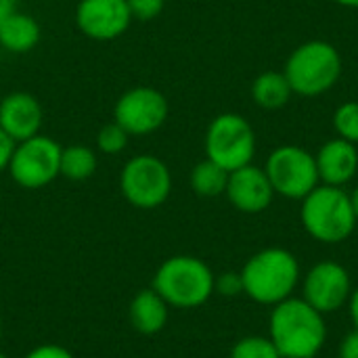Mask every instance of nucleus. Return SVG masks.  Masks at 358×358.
<instances>
[{
    "instance_id": "obj_1",
    "label": "nucleus",
    "mask_w": 358,
    "mask_h": 358,
    "mask_svg": "<svg viewBox=\"0 0 358 358\" xmlns=\"http://www.w3.org/2000/svg\"><path fill=\"white\" fill-rule=\"evenodd\" d=\"M268 338L281 358H317L327 342L325 315L304 298H287L273 306L268 317Z\"/></svg>"
},
{
    "instance_id": "obj_2",
    "label": "nucleus",
    "mask_w": 358,
    "mask_h": 358,
    "mask_svg": "<svg viewBox=\"0 0 358 358\" xmlns=\"http://www.w3.org/2000/svg\"><path fill=\"white\" fill-rule=\"evenodd\" d=\"M243 294L262 306H277L292 298L302 281L300 260L285 248H264L248 258L239 271Z\"/></svg>"
},
{
    "instance_id": "obj_3",
    "label": "nucleus",
    "mask_w": 358,
    "mask_h": 358,
    "mask_svg": "<svg viewBox=\"0 0 358 358\" xmlns=\"http://www.w3.org/2000/svg\"><path fill=\"white\" fill-rule=\"evenodd\" d=\"M300 222L306 235L319 243H344L358 224L350 193H346L344 187H315L300 201Z\"/></svg>"
},
{
    "instance_id": "obj_4",
    "label": "nucleus",
    "mask_w": 358,
    "mask_h": 358,
    "mask_svg": "<svg viewBox=\"0 0 358 358\" xmlns=\"http://www.w3.org/2000/svg\"><path fill=\"white\" fill-rule=\"evenodd\" d=\"M283 73L294 94L315 99L329 92L340 82L344 73V61L331 42L308 40L289 52Z\"/></svg>"
},
{
    "instance_id": "obj_5",
    "label": "nucleus",
    "mask_w": 358,
    "mask_h": 358,
    "mask_svg": "<svg viewBox=\"0 0 358 358\" xmlns=\"http://www.w3.org/2000/svg\"><path fill=\"white\" fill-rule=\"evenodd\" d=\"M212 268L197 256H172L153 277V289L174 308H197L214 296Z\"/></svg>"
},
{
    "instance_id": "obj_6",
    "label": "nucleus",
    "mask_w": 358,
    "mask_h": 358,
    "mask_svg": "<svg viewBox=\"0 0 358 358\" xmlns=\"http://www.w3.org/2000/svg\"><path fill=\"white\" fill-rule=\"evenodd\" d=\"M206 157L227 172L254 164L256 132L252 124L235 111H224L212 117L203 138Z\"/></svg>"
},
{
    "instance_id": "obj_7",
    "label": "nucleus",
    "mask_w": 358,
    "mask_h": 358,
    "mask_svg": "<svg viewBox=\"0 0 358 358\" xmlns=\"http://www.w3.org/2000/svg\"><path fill=\"white\" fill-rule=\"evenodd\" d=\"M262 168L275 195L283 199L302 201L315 187L321 185L315 155L300 145H281L273 149Z\"/></svg>"
},
{
    "instance_id": "obj_8",
    "label": "nucleus",
    "mask_w": 358,
    "mask_h": 358,
    "mask_svg": "<svg viewBox=\"0 0 358 358\" xmlns=\"http://www.w3.org/2000/svg\"><path fill=\"white\" fill-rule=\"evenodd\" d=\"M120 191L130 206L155 210L164 206L172 193V172L168 164L155 155H134L120 172Z\"/></svg>"
},
{
    "instance_id": "obj_9",
    "label": "nucleus",
    "mask_w": 358,
    "mask_h": 358,
    "mask_svg": "<svg viewBox=\"0 0 358 358\" xmlns=\"http://www.w3.org/2000/svg\"><path fill=\"white\" fill-rule=\"evenodd\" d=\"M61 151L55 138L36 134L15 145L6 172L23 189H42L61 176Z\"/></svg>"
},
{
    "instance_id": "obj_10",
    "label": "nucleus",
    "mask_w": 358,
    "mask_h": 358,
    "mask_svg": "<svg viewBox=\"0 0 358 358\" xmlns=\"http://www.w3.org/2000/svg\"><path fill=\"white\" fill-rule=\"evenodd\" d=\"M170 115L166 94L153 86H134L126 90L113 107V122L130 136H147L157 132Z\"/></svg>"
},
{
    "instance_id": "obj_11",
    "label": "nucleus",
    "mask_w": 358,
    "mask_h": 358,
    "mask_svg": "<svg viewBox=\"0 0 358 358\" xmlns=\"http://www.w3.org/2000/svg\"><path fill=\"white\" fill-rule=\"evenodd\" d=\"M302 296L321 315H334L348 306L352 296V277L348 268L336 260H321L302 275Z\"/></svg>"
},
{
    "instance_id": "obj_12",
    "label": "nucleus",
    "mask_w": 358,
    "mask_h": 358,
    "mask_svg": "<svg viewBox=\"0 0 358 358\" xmlns=\"http://www.w3.org/2000/svg\"><path fill=\"white\" fill-rule=\"evenodd\" d=\"M73 17L78 29L96 42H109L124 36L132 23L126 0H80Z\"/></svg>"
},
{
    "instance_id": "obj_13",
    "label": "nucleus",
    "mask_w": 358,
    "mask_h": 358,
    "mask_svg": "<svg viewBox=\"0 0 358 358\" xmlns=\"http://www.w3.org/2000/svg\"><path fill=\"white\" fill-rule=\"evenodd\" d=\"M224 195L229 203L243 214H262L275 199V191L264 168L254 164L229 172Z\"/></svg>"
},
{
    "instance_id": "obj_14",
    "label": "nucleus",
    "mask_w": 358,
    "mask_h": 358,
    "mask_svg": "<svg viewBox=\"0 0 358 358\" xmlns=\"http://www.w3.org/2000/svg\"><path fill=\"white\" fill-rule=\"evenodd\" d=\"M42 117V105L29 92H10L0 101V128L15 145L40 134Z\"/></svg>"
},
{
    "instance_id": "obj_15",
    "label": "nucleus",
    "mask_w": 358,
    "mask_h": 358,
    "mask_svg": "<svg viewBox=\"0 0 358 358\" xmlns=\"http://www.w3.org/2000/svg\"><path fill=\"white\" fill-rule=\"evenodd\" d=\"M315 159L321 185L346 187L358 174V147L340 136L323 143Z\"/></svg>"
},
{
    "instance_id": "obj_16",
    "label": "nucleus",
    "mask_w": 358,
    "mask_h": 358,
    "mask_svg": "<svg viewBox=\"0 0 358 358\" xmlns=\"http://www.w3.org/2000/svg\"><path fill=\"white\" fill-rule=\"evenodd\" d=\"M168 302L151 287V289H143L134 296V300L130 302V323L132 327L143 334V336H155L159 334L166 323H168Z\"/></svg>"
},
{
    "instance_id": "obj_17",
    "label": "nucleus",
    "mask_w": 358,
    "mask_h": 358,
    "mask_svg": "<svg viewBox=\"0 0 358 358\" xmlns=\"http://www.w3.org/2000/svg\"><path fill=\"white\" fill-rule=\"evenodd\" d=\"M40 23L21 10H15L0 25V46L13 55H25L40 42Z\"/></svg>"
},
{
    "instance_id": "obj_18",
    "label": "nucleus",
    "mask_w": 358,
    "mask_h": 358,
    "mask_svg": "<svg viewBox=\"0 0 358 358\" xmlns=\"http://www.w3.org/2000/svg\"><path fill=\"white\" fill-rule=\"evenodd\" d=\"M292 96L294 92L283 71H262L252 82V101L266 111L283 109Z\"/></svg>"
},
{
    "instance_id": "obj_19",
    "label": "nucleus",
    "mask_w": 358,
    "mask_h": 358,
    "mask_svg": "<svg viewBox=\"0 0 358 358\" xmlns=\"http://www.w3.org/2000/svg\"><path fill=\"white\" fill-rule=\"evenodd\" d=\"M99 166L96 151L86 145H69L61 151V176L73 182L88 180Z\"/></svg>"
},
{
    "instance_id": "obj_20",
    "label": "nucleus",
    "mask_w": 358,
    "mask_h": 358,
    "mask_svg": "<svg viewBox=\"0 0 358 358\" xmlns=\"http://www.w3.org/2000/svg\"><path fill=\"white\" fill-rule=\"evenodd\" d=\"M227 180H229V172L224 168H220L218 164H214L212 159H201L199 164L193 166L189 182L195 195L199 197H218L224 195L227 191Z\"/></svg>"
},
{
    "instance_id": "obj_21",
    "label": "nucleus",
    "mask_w": 358,
    "mask_h": 358,
    "mask_svg": "<svg viewBox=\"0 0 358 358\" xmlns=\"http://www.w3.org/2000/svg\"><path fill=\"white\" fill-rule=\"evenodd\" d=\"M231 358H281L268 336H245L231 348Z\"/></svg>"
},
{
    "instance_id": "obj_22",
    "label": "nucleus",
    "mask_w": 358,
    "mask_h": 358,
    "mask_svg": "<svg viewBox=\"0 0 358 358\" xmlns=\"http://www.w3.org/2000/svg\"><path fill=\"white\" fill-rule=\"evenodd\" d=\"M331 122H334L336 136L358 145V101H346L338 105Z\"/></svg>"
},
{
    "instance_id": "obj_23",
    "label": "nucleus",
    "mask_w": 358,
    "mask_h": 358,
    "mask_svg": "<svg viewBox=\"0 0 358 358\" xmlns=\"http://www.w3.org/2000/svg\"><path fill=\"white\" fill-rule=\"evenodd\" d=\"M128 143L130 134L115 122L105 124L96 132V151H101L103 155H117L128 147Z\"/></svg>"
},
{
    "instance_id": "obj_24",
    "label": "nucleus",
    "mask_w": 358,
    "mask_h": 358,
    "mask_svg": "<svg viewBox=\"0 0 358 358\" xmlns=\"http://www.w3.org/2000/svg\"><path fill=\"white\" fill-rule=\"evenodd\" d=\"M126 2H128L132 21L136 19L143 23L157 19L166 8V0H126Z\"/></svg>"
},
{
    "instance_id": "obj_25",
    "label": "nucleus",
    "mask_w": 358,
    "mask_h": 358,
    "mask_svg": "<svg viewBox=\"0 0 358 358\" xmlns=\"http://www.w3.org/2000/svg\"><path fill=\"white\" fill-rule=\"evenodd\" d=\"M214 294L224 298H237L243 294V279L237 271H224L214 279Z\"/></svg>"
},
{
    "instance_id": "obj_26",
    "label": "nucleus",
    "mask_w": 358,
    "mask_h": 358,
    "mask_svg": "<svg viewBox=\"0 0 358 358\" xmlns=\"http://www.w3.org/2000/svg\"><path fill=\"white\" fill-rule=\"evenodd\" d=\"M25 358H73V355L59 344H42L29 350Z\"/></svg>"
},
{
    "instance_id": "obj_27",
    "label": "nucleus",
    "mask_w": 358,
    "mask_h": 358,
    "mask_svg": "<svg viewBox=\"0 0 358 358\" xmlns=\"http://www.w3.org/2000/svg\"><path fill=\"white\" fill-rule=\"evenodd\" d=\"M338 358H358V331L352 329L348 336L342 338L338 346Z\"/></svg>"
},
{
    "instance_id": "obj_28",
    "label": "nucleus",
    "mask_w": 358,
    "mask_h": 358,
    "mask_svg": "<svg viewBox=\"0 0 358 358\" xmlns=\"http://www.w3.org/2000/svg\"><path fill=\"white\" fill-rule=\"evenodd\" d=\"M13 149H15V143L10 141V136H8L6 132L0 128V172H4V170L8 168Z\"/></svg>"
},
{
    "instance_id": "obj_29",
    "label": "nucleus",
    "mask_w": 358,
    "mask_h": 358,
    "mask_svg": "<svg viewBox=\"0 0 358 358\" xmlns=\"http://www.w3.org/2000/svg\"><path fill=\"white\" fill-rule=\"evenodd\" d=\"M348 313H350L352 327L358 331V287L352 289V296H350V300H348Z\"/></svg>"
},
{
    "instance_id": "obj_30",
    "label": "nucleus",
    "mask_w": 358,
    "mask_h": 358,
    "mask_svg": "<svg viewBox=\"0 0 358 358\" xmlns=\"http://www.w3.org/2000/svg\"><path fill=\"white\" fill-rule=\"evenodd\" d=\"M17 10V0H0V25L6 17H10Z\"/></svg>"
},
{
    "instance_id": "obj_31",
    "label": "nucleus",
    "mask_w": 358,
    "mask_h": 358,
    "mask_svg": "<svg viewBox=\"0 0 358 358\" xmlns=\"http://www.w3.org/2000/svg\"><path fill=\"white\" fill-rule=\"evenodd\" d=\"M350 201H352V208H355V216H357V222H358V185L355 187V191L350 193Z\"/></svg>"
},
{
    "instance_id": "obj_32",
    "label": "nucleus",
    "mask_w": 358,
    "mask_h": 358,
    "mask_svg": "<svg viewBox=\"0 0 358 358\" xmlns=\"http://www.w3.org/2000/svg\"><path fill=\"white\" fill-rule=\"evenodd\" d=\"M334 2L344 8H358V0H334Z\"/></svg>"
},
{
    "instance_id": "obj_33",
    "label": "nucleus",
    "mask_w": 358,
    "mask_h": 358,
    "mask_svg": "<svg viewBox=\"0 0 358 358\" xmlns=\"http://www.w3.org/2000/svg\"><path fill=\"white\" fill-rule=\"evenodd\" d=\"M0 334H2V319H0Z\"/></svg>"
},
{
    "instance_id": "obj_34",
    "label": "nucleus",
    "mask_w": 358,
    "mask_h": 358,
    "mask_svg": "<svg viewBox=\"0 0 358 358\" xmlns=\"http://www.w3.org/2000/svg\"><path fill=\"white\" fill-rule=\"evenodd\" d=\"M0 358H8V357H6V355H2V352H0Z\"/></svg>"
}]
</instances>
